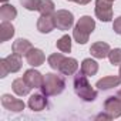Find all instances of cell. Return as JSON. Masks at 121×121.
Wrapping results in <instances>:
<instances>
[{"instance_id":"obj_26","label":"cell","mask_w":121,"mask_h":121,"mask_svg":"<svg viewBox=\"0 0 121 121\" xmlns=\"http://www.w3.org/2000/svg\"><path fill=\"white\" fill-rule=\"evenodd\" d=\"M112 30L117 33V34H121V16L117 17L114 20V24H112Z\"/></svg>"},{"instance_id":"obj_31","label":"cell","mask_w":121,"mask_h":121,"mask_svg":"<svg viewBox=\"0 0 121 121\" xmlns=\"http://www.w3.org/2000/svg\"><path fill=\"white\" fill-rule=\"evenodd\" d=\"M120 77H121V66H120Z\"/></svg>"},{"instance_id":"obj_5","label":"cell","mask_w":121,"mask_h":121,"mask_svg":"<svg viewBox=\"0 0 121 121\" xmlns=\"http://www.w3.org/2000/svg\"><path fill=\"white\" fill-rule=\"evenodd\" d=\"M53 17H54L56 27L58 30H69V29H71V26L74 23V16L69 10H57L53 14Z\"/></svg>"},{"instance_id":"obj_19","label":"cell","mask_w":121,"mask_h":121,"mask_svg":"<svg viewBox=\"0 0 121 121\" xmlns=\"http://www.w3.org/2000/svg\"><path fill=\"white\" fill-rule=\"evenodd\" d=\"M12 88L17 95H27L30 93V90H31V87L26 83L24 78H16L12 83Z\"/></svg>"},{"instance_id":"obj_16","label":"cell","mask_w":121,"mask_h":121,"mask_svg":"<svg viewBox=\"0 0 121 121\" xmlns=\"http://www.w3.org/2000/svg\"><path fill=\"white\" fill-rule=\"evenodd\" d=\"M33 48V46H31V43L29 41V40H26V39H17L14 43H13V46H12V50H13V53L14 54H17V56H27V53L30 51Z\"/></svg>"},{"instance_id":"obj_10","label":"cell","mask_w":121,"mask_h":121,"mask_svg":"<svg viewBox=\"0 0 121 121\" xmlns=\"http://www.w3.org/2000/svg\"><path fill=\"white\" fill-rule=\"evenodd\" d=\"M46 97H47V95H46V94H41V93H36V94L30 95L29 103H27L29 108L33 110V111H43V110L47 107V104H48Z\"/></svg>"},{"instance_id":"obj_20","label":"cell","mask_w":121,"mask_h":121,"mask_svg":"<svg viewBox=\"0 0 121 121\" xmlns=\"http://www.w3.org/2000/svg\"><path fill=\"white\" fill-rule=\"evenodd\" d=\"M16 16H17V10H16L14 6L6 4V3L0 6V19H2V22H3V20L10 22V20L16 19Z\"/></svg>"},{"instance_id":"obj_15","label":"cell","mask_w":121,"mask_h":121,"mask_svg":"<svg viewBox=\"0 0 121 121\" xmlns=\"http://www.w3.org/2000/svg\"><path fill=\"white\" fill-rule=\"evenodd\" d=\"M56 27V23H54V17L53 16H40L39 20H37V30L43 34L46 33H50L53 31Z\"/></svg>"},{"instance_id":"obj_22","label":"cell","mask_w":121,"mask_h":121,"mask_svg":"<svg viewBox=\"0 0 121 121\" xmlns=\"http://www.w3.org/2000/svg\"><path fill=\"white\" fill-rule=\"evenodd\" d=\"M56 46H57V48L61 51V53H70L71 51V37L69 34L61 36V37L57 40Z\"/></svg>"},{"instance_id":"obj_28","label":"cell","mask_w":121,"mask_h":121,"mask_svg":"<svg viewBox=\"0 0 121 121\" xmlns=\"http://www.w3.org/2000/svg\"><path fill=\"white\" fill-rule=\"evenodd\" d=\"M74 2L77 3V4H81V6H84V4H88L91 0H74Z\"/></svg>"},{"instance_id":"obj_13","label":"cell","mask_w":121,"mask_h":121,"mask_svg":"<svg viewBox=\"0 0 121 121\" xmlns=\"http://www.w3.org/2000/svg\"><path fill=\"white\" fill-rule=\"evenodd\" d=\"M26 60H27V63H29L31 67H39V66H41V64L44 63L46 57H44V53H43L40 48H34V47H33V48L27 53Z\"/></svg>"},{"instance_id":"obj_25","label":"cell","mask_w":121,"mask_h":121,"mask_svg":"<svg viewBox=\"0 0 121 121\" xmlns=\"http://www.w3.org/2000/svg\"><path fill=\"white\" fill-rule=\"evenodd\" d=\"M40 2L41 0H20V4L30 12H36V10H39Z\"/></svg>"},{"instance_id":"obj_23","label":"cell","mask_w":121,"mask_h":121,"mask_svg":"<svg viewBox=\"0 0 121 121\" xmlns=\"http://www.w3.org/2000/svg\"><path fill=\"white\" fill-rule=\"evenodd\" d=\"M63 60H64V56H63L61 53H54V54L48 56L47 61H48V66H50L53 70H58L60 66H61V63H63Z\"/></svg>"},{"instance_id":"obj_4","label":"cell","mask_w":121,"mask_h":121,"mask_svg":"<svg viewBox=\"0 0 121 121\" xmlns=\"http://www.w3.org/2000/svg\"><path fill=\"white\" fill-rule=\"evenodd\" d=\"M22 69V58L17 54H10L0 60V77L4 78L9 73H17Z\"/></svg>"},{"instance_id":"obj_12","label":"cell","mask_w":121,"mask_h":121,"mask_svg":"<svg viewBox=\"0 0 121 121\" xmlns=\"http://www.w3.org/2000/svg\"><path fill=\"white\" fill-rule=\"evenodd\" d=\"M77 69H78V63H77L76 58H73V57H64V60H63L61 66H60L58 71L61 73V74H64V76H73V74H76Z\"/></svg>"},{"instance_id":"obj_33","label":"cell","mask_w":121,"mask_h":121,"mask_svg":"<svg viewBox=\"0 0 121 121\" xmlns=\"http://www.w3.org/2000/svg\"><path fill=\"white\" fill-rule=\"evenodd\" d=\"M108 2H111V3H112V2H114V0H108Z\"/></svg>"},{"instance_id":"obj_11","label":"cell","mask_w":121,"mask_h":121,"mask_svg":"<svg viewBox=\"0 0 121 121\" xmlns=\"http://www.w3.org/2000/svg\"><path fill=\"white\" fill-rule=\"evenodd\" d=\"M120 86H121V77H117V76L103 77L95 84V87L101 91H107V90H111V88H115V87H120Z\"/></svg>"},{"instance_id":"obj_8","label":"cell","mask_w":121,"mask_h":121,"mask_svg":"<svg viewBox=\"0 0 121 121\" xmlns=\"http://www.w3.org/2000/svg\"><path fill=\"white\" fill-rule=\"evenodd\" d=\"M104 111L111 117V118H118L121 117V101L117 98V95L114 97H108L104 101Z\"/></svg>"},{"instance_id":"obj_32","label":"cell","mask_w":121,"mask_h":121,"mask_svg":"<svg viewBox=\"0 0 121 121\" xmlns=\"http://www.w3.org/2000/svg\"><path fill=\"white\" fill-rule=\"evenodd\" d=\"M67 2H74V0H67Z\"/></svg>"},{"instance_id":"obj_29","label":"cell","mask_w":121,"mask_h":121,"mask_svg":"<svg viewBox=\"0 0 121 121\" xmlns=\"http://www.w3.org/2000/svg\"><path fill=\"white\" fill-rule=\"evenodd\" d=\"M115 95H117V98H118V100L121 101V90H118V93H117Z\"/></svg>"},{"instance_id":"obj_24","label":"cell","mask_w":121,"mask_h":121,"mask_svg":"<svg viewBox=\"0 0 121 121\" xmlns=\"http://www.w3.org/2000/svg\"><path fill=\"white\" fill-rule=\"evenodd\" d=\"M108 58H110V63L112 66L121 64V48H112V50H110Z\"/></svg>"},{"instance_id":"obj_14","label":"cell","mask_w":121,"mask_h":121,"mask_svg":"<svg viewBox=\"0 0 121 121\" xmlns=\"http://www.w3.org/2000/svg\"><path fill=\"white\" fill-rule=\"evenodd\" d=\"M110 50H111L110 46L107 43H104V41H95L90 47V53L95 58H105V57H108Z\"/></svg>"},{"instance_id":"obj_9","label":"cell","mask_w":121,"mask_h":121,"mask_svg":"<svg viewBox=\"0 0 121 121\" xmlns=\"http://www.w3.org/2000/svg\"><path fill=\"white\" fill-rule=\"evenodd\" d=\"M23 78L26 80V83H27L31 88H41L44 76H41V73H39L37 70L30 69V70H27V71L24 73Z\"/></svg>"},{"instance_id":"obj_2","label":"cell","mask_w":121,"mask_h":121,"mask_svg":"<svg viewBox=\"0 0 121 121\" xmlns=\"http://www.w3.org/2000/svg\"><path fill=\"white\" fill-rule=\"evenodd\" d=\"M94 29H95L94 19H91L90 16H83V17H80V20L74 26L73 37L78 44H86L88 41L90 34L94 31Z\"/></svg>"},{"instance_id":"obj_30","label":"cell","mask_w":121,"mask_h":121,"mask_svg":"<svg viewBox=\"0 0 121 121\" xmlns=\"http://www.w3.org/2000/svg\"><path fill=\"white\" fill-rule=\"evenodd\" d=\"M0 2H2V3H6V2H7V0H0Z\"/></svg>"},{"instance_id":"obj_17","label":"cell","mask_w":121,"mask_h":121,"mask_svg":"<svg viewBox=\"0 0 121 121\" xmlns=\"http://www.w3.org/2000/svg\"><path fill=\"white\" fill-rule=\"evenodd\" d=\"M14 36V27L10 22L7 20H3L2 24H0V41L4 43L7 41L9 39H12Z\"/></svg>"},{"instance_id":"obj_21","label":"cell","mask_w":121,"mask_h":121,"mask_svg":"<svg viewBox=\"0 0 121 121\" xmlns=\"http://www.w3.org/2000/svg\"><path fill=\"white\" fill-rule=\"evenodd\" d=\"M54 3H53V0H41L40 2V6H39V13L41 16H51L54 14Z\"/></svg>"},{"instance_id":"obj_7","label":"cell","mask_w":121,"mask_h":121,"mask_svg":"<svg viewBox=\"0 0 121 121\" xmlns=\"http://www.w3.org/2000/svg\"><path fill=\"white\" fill-rule=\"evenodd\" d=\"M2 105L6 110L13 111V112H20L26 107V104L22 100H19V98H16V97H13L10 94H3L2 95Z\"/></svg>"},{"instance_id":"obj_6","label":"cell","mask_w":121,"mask_h":121,"mask_svg":"<svg viewBox=\"0 0 121 121\" xmlns=\"http://www.w3.org/2000/svg\"><path fill=\"white\" fill-rule=\"evenodd\" d=\"M95 16L101 22H110L112 19L111 2L108 0H95Z\"/></svg>"},{"instance_id":"obj_27","label":"cell","mask_w":121,"mask_h":121,"mask_svg":"<svg viewBox=\"0 0 121 121\" xmlns=\"http://www.w3.org/2000/svg\"><path fill=\"white\" fill-rule=\"evenodd\" d=\"M95 118H97V120H111V117H110V115H108V114H107L105 111H104L103 114H98V115H97Z\"/></svg>"},{"instance_id":"obj_3","label":"cell","mask_w":121,"mask_h":121,"mask_svg":"<svg viewBox=\"0 0 121 121\" xmlns=\"http://www.w3.org/2000/svg\"><path fill=\"white\" fill-rule=\"evenodd\" d=\"M66 87V80L63 76L54 74V73H47L43 80L41 91L46 95H58L64 91Z\"/></svg>"},{"instance_id":"obj_18","label":"cell","mask_w":121,"mask_h":121,"mask_svg":"<svg viewBox=\"0 0 121 121\" xmlns=\"http://www.w3.org/2000/svg\"><path fill=\"white\" fill-rule=\"evenodd\" d=\"M81 71H83L87 77H90V76L93 77V76H95L97 71H98V63L94 61V60H91V58H84L83 63H81Z\"/></svg>"},{"instance_id":"obj_1","label":"cell","mask_w":121,"mask_h":121,"mask_svg":"<svg viewBox=\"0 0 121 121\" xmlns=\"http://www.w3.org/2000/svg\"><path fill=\"white\" fill-rule=\"evenodd\" d=\"M73 84H74V91H76V94H77L81 100L90 103V101H94V100L97 98V91L91 87V84H90L88 80H87V76H86L83 71H80V73H77V74L74 76Z\"/></svg>"}]
</instances>
